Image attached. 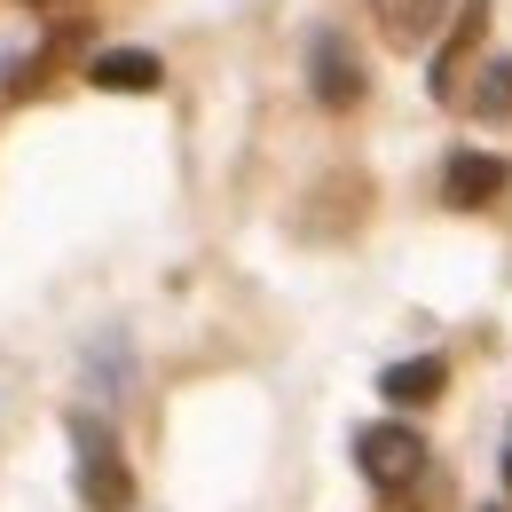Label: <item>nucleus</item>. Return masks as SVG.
<instances>
[{"instance_id": "9", "label": "nucleus", "mask_w": 512, "mask_h": 512, "mask_svg": "<svg viewBox=\"0 0 512 512\" xmlns=\"http://www.w3.org/2000/svg\"><path fill=\"white\" fill-rule=\"evenodd\" d=\"M134 386V355H127V331H103L95 347H87V394H103V402H119Z\"/></svg>"}, {"instance_id": "8", "label": "nucleus", "mask_w": 512, "mask_h": 512, "mask_svg": "<svg viewBox=\"0 0 512 512\" xmlns=\"http://www.w3.org/2000/svg\"><path fill=\"white\" fill-rule=\"evenodd\" d=\"M371 16H379V40H386V48H426V40L442 32L449 0H371Z\"/></svg>"}, {"instance_id": "5", "label": "nucleus", "mask_w": 512, "mask_h": 512, "mask_svg": "<svg viewBox=\"0 0 512 512\" xmlns=\"http://www.w3.org/2000/svg\"><path fill=\"white\" fill-rule=\"evenodd\" d=\"M505 190H512V166L497 158V150H449V166H442V205L473 213V205H497Z\"/></svg>"}, {"instance_id": "12", "label": "nucleus", "mask_w": 512, "mask_h": 512, "mask_svg": "<svg viewBox=\"0 0 512 512\" xmlns=\"http://www.w3.org/2000/svg\"><path fill=\"white\" fill-rule=\"evenodd\" d=\"M24 8H56V0H24Z\"/></svg>"}, {"instance_id": "3", "label": "nucleus", "mask_w": 512, "mask_h": 512, "mask_svg": "<svg viewBox=\"0 0 512 512\" xmlns=\"http://www.w3.org/2000/svg\"><path fill=\"white\" fill-rule=\"evenodd\" d=\"M355 457H363L371 489H402V481H418V473H426V442H418L402 418H379V426H363V434H355Z\"/></svg>"}, {"instance_id": "7", "label": "nucleus", "mask_w": 512, "mask_h": 512, "mask_svg": "<svg viewBox=\"0 0 512 512\" xmlns=\"http://www.w3.org/2000/svg\"><path fill=\"white\" fill-rule=\"evenodd\" d=\"M442 386H449L442 355H410V363H386L379 371V394L394 410H426V402H442Z\"/></svg>"}, {"instance_id": "1", "label": "nucleus", "mask_w": 512, "mask_h": 512, "mask_svg": "<svg viewBox=\"0 0 512 512\" xmlns=\"http://www.w3.org/2000/svg\"><path fill=\"white\" fill-rule=\"evenodd\" d=\"M64 434H71V489H79V505L87 512H127L134 505V473H127V449L111 434V418L71 410Z\"/></svg>"}, {"instance_id": "11", "label": "nucleus", "mask_w": 512, "mask_h": 512, "mask_svg": "<svg viewBox=\"0 0 512 512\" xmlns=\"http://www.w3.org/2000/svg\"><path fill=\"white\" fill-rule=\"evenodd\" d=\"M505 481H512V442H505Z\"/></svg>"}, {"instance_id": "10", "label": "nucleus", "mask_w": 512, "mask_h": 512, "mask_svg": "<svg viewBox=\"0 0 512 512\" xmlns=\"http://www.w3.org/2000/svg\"><path fill=\"white\" fill-rule=\"evenodd\" d=\"M473 111H481V119H512V56H497V64L481 71V87H473Z\"/></svg>"}, {"instance_id": "2", "label": "nucleus", "mask_w": 512, "mask_h": 512, "mask_svg": "<svg viewBox=\"0 0 512 512\" xmlns=\"http://www.w3.org/2000/svg\"><path fill=\"white\" fill-rule=\"evenodd\" d=\"M363 56H355V40L339 32V24H323L316 40H308V95H316L323 111H355L363 103Z\"/></svg>"}, {"instance_id": "6", "label": "nucleus", "mask_w": 512, "mask_h": 512, "mask_svg": "<svg viewBox=\"0 0 512 512\" xmlns=\"http://www.w3.org/2000/svg\"><path fill=\"white\" fill-rule=\"evenodd\" d=\"M158 79H166V64L150 48H103V56H87V87H103V95H150Z\"/></svg>"}, {"instance_id": "4", "label": "nucleus", "mask_w": 512, "mask_h": 512, "mask_svg": "<svg viewBox=\"0 0 512 512\" xmlns=\"http://www.w3.org/2000/svg\"><path fill=\"white\" fill-rule=\"evenodd\" d=\"M481 32H489V0L449 8V40L434 48V64H426V95H434V103H457V87H465V56L481 48Z\"/></svg>"}]
</instances>
